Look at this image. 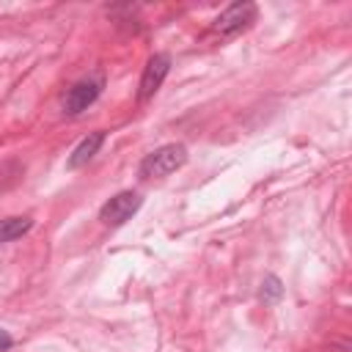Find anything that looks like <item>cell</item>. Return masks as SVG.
Returning <instances> with one entry per match:
<instances>
[{
  "label": "cell",
  "mask_w": 352,
  "mask_h": 352,
  "mask_svg": "<svg viewBox=\"0 0 352 352\" xmlns=\"http://www.w3.org/2000/svg\"><path fill=\"white\" fill-rule=\"evenodd\" d=\"M184 162H187V148L182 143H165V146H160L143 157L140 176L143 179H162V176L179 170Z\"/></svg>",
  "instance_id": "obj_1"
},
{
  "label": "cell",
  "mask_w": 352,
  "mask_h": 352,
  "mask_svg": "<svg viewBox=\"0 0 352 352\" xmlns=\"http://www.w3.org/2000/svg\"><path fill=\"white\" fill-rule=\"evenodd\" d=\"M102 88H104V77H102L99 72H96V74H88V77H82V80H77V82L66 91V96H63V113H66V116H80L82 110H88V107L99 99Z\"/></svg>",
  "instance_id": "obj_2"
},
{
  "label": "cell",
  "mask_w": 352,
  "mask_h": 352,
  "mask_svg": "<svg viewBox=\"0 0 352 352\" xmlns=\"http://www.w3.org/2000/svg\"><path fill=\"white\" fill-rule=\"evenodd\" d=\"M256 19V3L250 0H242V3H234L228 6L217 19H214V33L223 36V38H231L236 33H242L245 28H250V22Z\"/></svg>",
  "instance_id": "obj_3"
},
{
  "label": "cell",
  "mask_w": 352,
  "mask_h": 352,
  "mask_svg": "<svg viewBox=\"0 0 352 352\" xmlns=\"http://www.w3.org/2000/svg\"><path fill=\"white\" fill-rule=\"evenodd\" d=\"M143 198L135 192V190H124L118 195H113L102 209H99V220L104 226H124L138 209H140Z\"/></svg>",
  "instance_id": "obj_4"
},
{
  "label": "cell",
  "mask_w": 352,
  "mask_h": 352,
  "mask_svg": "<svg viewBox=\"0 0 352 352\" xmlns=\"http://www.w3.org/2000/svg\"><path fill=\"white\" fill-rule=\"evenodd\" d=\"M168 72H170V55H165V52H154V55L148 58L143 74H140L138 99H140V102L151 99V96L160 91V85H162V80L168 77Z\"/></svg>",
  "instance_id": "obj_5"
},
{
  "label": "cell",
  "mask_w": 352,
  "mask_h": 352,
  "mask_svg": "<svg viewBox=\"0 0 352 352\" xmlns=\"http://www.w3.org/2000/svg\"><path fill=\"white\" fill-rule=\"evenodd\" d=\"M102 143H104V132H91L88 138H82L80 140V146L72 151V157H69V168L74 170V168H82L88 160H94V154L102 148Z\"/></svg>",
  "instance_id": "obj_6"
},
{
  "label": "cell",
  "mask_w": 352,
  "mask_h": 352,
  "mask_svg": "<svg viewBox=\"0 0 352 352\" xmlns=\"http://www.w3.org/2000/svg\"><path fill=\"white\" fill-rule=\"evenodd\" d=\"M30 228H33V220L30 217H6V220H0V242L19 239Z\"/></svg>",
  "instance_id": "obj_7"
},
{
  "label": "cell",
  "mask_w": 352,
  "mask_h": 352,
  "mask_svg": "<svg viewBox=\"0 0 352 352\" xmlns=\"http://www.w3.org/2000/svg\"><path fill=\"white\" fill-rule=\"evenodd\" d=\"M280 297H283L280 280H278L275 275H267L264 283H261V300H264V302H275V300H280Z\"/></svg>",
  "instance_id": "obj_8"
},
{
  "label": "cell",
  "mask_w": 352,
  "mask_h": 352,
  "mask_svg": "<svg viewBox=\"0 0 352 352\" xmlns=\"http://www.w3.org/2000/svg\"><path fill=\"white\" fill-rule=\"evenodd\" d=\"M11 344H14V341H11V336H8L6 330H0V352H6Z\"/></svg>",
  "instance_id": "obj_9"
}]
</instances>
